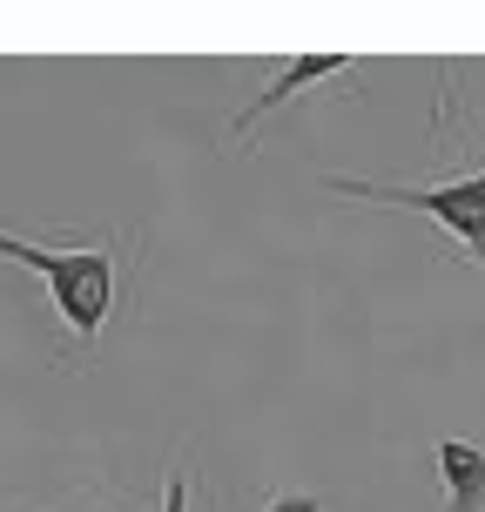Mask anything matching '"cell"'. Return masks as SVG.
<instances>
[{"label": "cell", "mask_w": 485, "mask_h": 512, "mask_svg": "<svg viewBox=\"0 0 485 512\" xmlns=\"http://www.w3.org/2000/svg\"><path fill=\"white\" fill-rule=\"evenodd\" d=\"M7 263H27L34 277L48 283L54 310L68 317V331L81 344H95L108 324V310H115V256L108 250H41V243H21V236H7Z\"/></svg>", "instance_id": "cell-1"}, {"label": "cell", "mask_w": 485, "mask_h": 512, "mask_svg": "<svg viewBox=\"0 0 485 512\" xmlns=\"http://www.w3.org/2000/svg\"><path fill=\"white\" fill-rule=\"evenodd\" d=\"M324 189L337 196H358V203H391V209H418L432 216L438 230H452L465 250L485 263V169L459 182H432V189H398V182H358V176H331Z\"/></svg>", "instance_id": "cell-2"}, {"label": "cell", "mask_w": 485, "mask_h": 512, "mask_svg": "<svg viewBox=\"0 0 485 512\" xmlns=\"http://www.w3.org/2000/svg\"><path fill=\"white\" fill-rule=\"evenodd\" d=\"M344 68H351V54H297V61H290V68H283V75L270 81V88H256V102H250V108H236L230 135H250V128L263 122V115H277L283 102H297L304 88H317V81L344 75Z\"/></svg>", "instance_id": "cell-3"}, {"label": "cell", "mask_w": 485, "mask_h": 512, "mask_svg": "<svg viewBox=\"0 0 485 512\" xmlns=\"http://www.w3.org/2000/svg\"><path fill=\"white\" fill-rule=\"evenodd\" d=\"M438 479H445V506L452 512H485V445L465 438H438Z\"/></svg>", "instance_id": "cell-4"}, {"label": "cell", "mask_w": 485, "mask_h": 512, "mask_svg": "<svg viewBox=\"0 0 485 512\" xmlns=\"http://www.w3.org/2000/svg\"><path fill=\"white\" fill-rule=\"evenodd\" d=\"M263 512H324V506H317L310 492H277V499H270Z\"/></svg>", "instance_id": "cell-5"}, {"label": "cell", "mask_w": 485, "mask_h": 512, "mask_svg": "<svg viewBox=\"0 0 485 512\" xmlns=\"http://www.w3.org/2000/svg\"><path fill=\"white\" fill-rule=\"evenodd\" d=\"M0 250H7V236H0Z\"/></svg>", "instance_id": "cell-6"}]
</instances>
